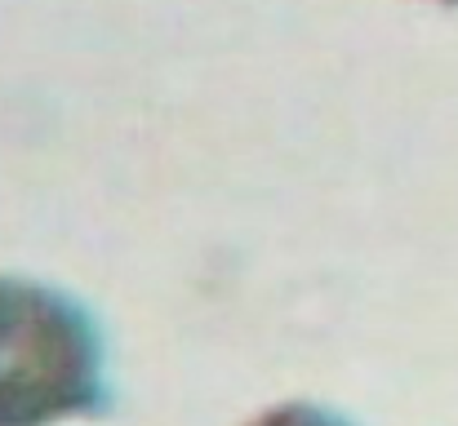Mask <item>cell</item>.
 <instances>
[{
	"instance_id": "1",
	"label": "cell",
	"mask_w": 458,
	"mask_h": 426,
	"mask_svg": "<svg viewBox=\"0 0 458 426\" xmlns=\"http://www.w3.org/2000/svg\"><path fill=\"white\" fill-rule=\"evenodd\" d=\"M107 409V351L63 288L0 276V426H54Z\"/></svg>"
},
{
	"instance_id": "2",
	"label": "cell",
	"mask_w": 458,
	"mask_h": 426,
	"mask_svg": "<svg viewBox=\"0 0 458 426\" xmlns=\"http://www.w3.org/2000/svg\"><path fill=\"white\" fill-rule=\"evenodd\" d=\"M245 426H352V422L338 418V413H329V409H320V405L290 400V405H272V409H263L254 422H245Z\"/></svg>"
},
{
	"instance_id": "3",
	"label": "cell",
	"mask_w": 458,
	"mask_h": 426,
	"mask_svg": "<svg viewBox=\"0 0 458 426\" xmlns=\"http://www.w3.org/2000/svg\"><path fill=\"white\" fill-rule=\"evenodd\" d=\"M441 4H458V0H441Z\"/></svg>"
}]
</instances>
